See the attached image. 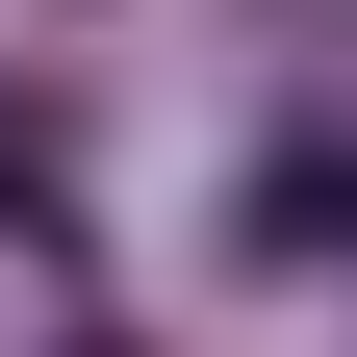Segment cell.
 Returning a JSON list of instances; mask_svg holds the SVG:
<instances>
[]
</instances>
